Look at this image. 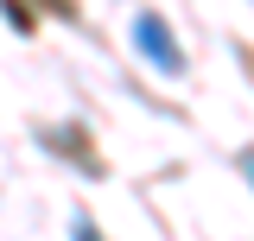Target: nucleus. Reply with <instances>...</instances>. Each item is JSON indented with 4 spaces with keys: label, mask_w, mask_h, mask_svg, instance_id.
Listing matches in <instances>:
<instances>
[{
    "label": "nucleus",
    "mask_w": 254,
    "mask_h": 241,
    "mask_svg": "<svg viewBox=\"0 0 254 241\" xmlns=\"http://www.w3.org/2000/svg\"><path fill=\"white\" fill-rule=\"evenodd\" d=\"M133 45H140V51H146L165 76H178V70H185V58H178V45H172L165 19H153V13H146V19H133Z\"/></svg>",
    "instance_id": "nucleus-1"
},
{
    "label": "nucleus",
    "mask_w": 254,
    "mask_h": 241,
    "mask_svg": "<svg viewBox=\"0 0 254 241\" xmlns=\"http://www.w3.org/2000/svg\"><path fill=\"white\" fill-rule=\"evenodd\" d=\"M0 6H6V19H13L19 32H32V6H19V0H0Z\"/></svg>",
    "instance_id": "nucleus-2"
},
{
    "label": "nucleus",
    "mask_w": 254,
    "mask_h": 241,
    "mask_svg": "<svg viewBox=\"0 0 254 241\" xmlns=\"http://www.w3.org/2000/svg\"><path fill=\"white\" fill-rule=\"evenodd\" d=\"M76 241H102V235L89 229V216H76Z\"/></svg>",
    "instance_id": "nucleus-3"
}]
</instances>
